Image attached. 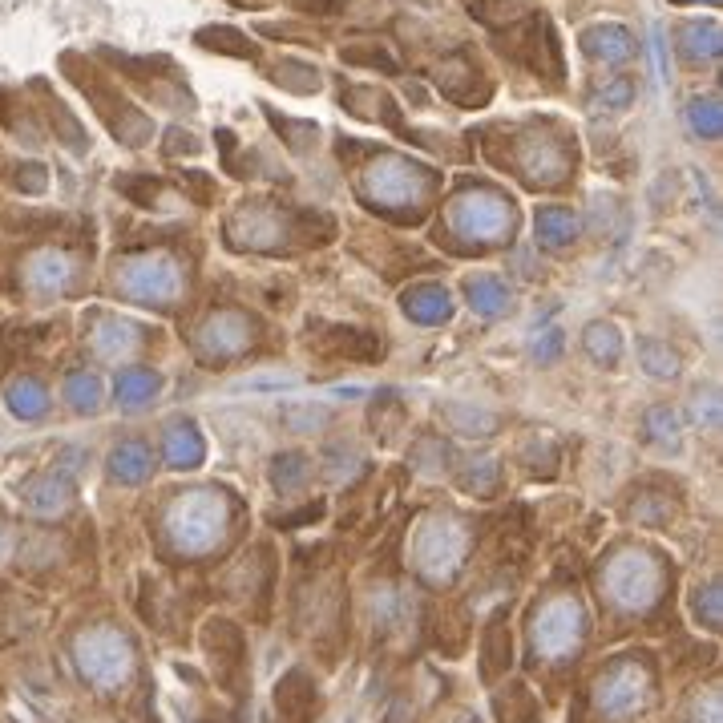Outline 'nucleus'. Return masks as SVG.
I'll use <instances>...</instances> for the list:
<instances>
[{"label": "nucleus", "instance_id": "1", "mask_svg": "<svg viewBox=\"0 0 723 723\" xmlns=\"http://www.w3.org/2000/svg\"><path fill=\"white\" fill-rule=\"evenodd\" d=\"M275 707H279V719L283 723H312L316 707H320V695L312 687L303 671H291L279 679V691H275Z\"/></svg>", "mask_w": 723, "mask_h": 723}, {"label": "nucleus", "instance_id": "2", "mask_svg": "<svg viewBox=\"0 0 723 723\" xmlns=\"http://www.w3.org/2000/svg\"><path fill=\"white\" fill-rule=\"evenodd\" d=\"M206 651L215 655V667H219V679L235 691L239 679H243V639L231 623H211L206 627Z\"/></svg>", "mask_w": 723, "mask_h": 723}, {"label": "nucleus", "instance_id": "3", "mask_svg": "<svg viewBox=\"0 0 723 723\" xmlns=\"http://www.w3.org/2000/svg\"><path fill=\"white\" fill-rule=\"evenodd\" d=\"M404 312L412 320H425V324L449 320V291L445 287H417V291H408Z\"/></svg>", "mask_w": 723, "mask_h": 723}, {"label": "nucleus", "instance_id": "4", "mask_svg": "<svg viewBox=\"0 0 723 723\" xmlns=\"http://www.w3.org/2000/svg\"><path fill=\"white\" fill-rule=\"evenodd\" d=\"M445 421H449L457 433H465V437H489V433L501 425L493 412L469 408V404H449V408H445Z\"/></svg>", "mask_w": 723, "mask_h": 723}, {"label": "nucleus", "instance_id": "5", "mask_svg": "<svg viewBox=\"0 0 723 723\" xmlns=\"http://www.w3.org/2000/svg\"><path fill=\"white\" fill-rule=\"evenodd\" d=\"M336 356H352V360H376L384 352V344L368 332H348V328H336L332 344H328Z\"/></svg>", "mask_w": 723, "mask_h": 723}, {"label": "nucleus", "instance_id": "6", "mask_svg": "<svg viewBox=\"0 0 723 723\" xmlns=\"http://www.w3.org/2000/svg\"><path fill=\"white\" fill-rule=\"evenodd\" d=\"M110 473L118 477V481H142L146 473H150V453L142 449V445H122V449H114V457H110Z\"/></svg>", "mask_w": 723, "mask_h": 723}, {"label": "nucleus", "instance_id": "7", "mask_svg": "<svg viewBox=\"0 0 723 723\" xmlns=\"http://www.w3.org/2000/svg\"><path fill=\"white\" fill-rule=\"evenodd\" d=\"M166 457H170V465H178V469H190V465L202 461V441H198L194 425H182V429H174V433L166 437Z\"/></svg>", "mask_w": 723, "mask_h": 723}, {"label": "nucleus", "instance_id": "8", "mask_svg": "<svg viewBox=\"0 0 723 723\" xmlns=\"http://www.w3.org/2000/svg\"><path fill=\"white\" fill-rule=\"evenodd\" d=\"M586 352H590L598 364H614L618 356H623L618 328H614V324H590V328H586Z\"/></svg>", "mask_w": 723, "mask_h": 723}, {"label": "nucleus", "instance_id": "9", "mask_svg": "<svg viewBox=\"0 0 723 723\" xmlns=\"http://www.w3.org/2000/svg\"><path fill=\"white\" fill-rule=\"evenodd\" d=\"M639 360H643V368H647L651 376H659V380L679 376V356H675L671 344H663V340H643V344H639Z\"/></svg>", "mask_w": 723, "mask_h": 723}, {"label": "nucleus", "instance_id": "10", "mask_svg": "<svg viewBox=\"0 0 723 723\" xmlns=\"http://www.w3.org/2000/svg\"><path fill=\"white\" fill-rule=\"evenodd\" d=\"M271 481H275L279 493H295V489L307 481V457H303V453H283V457H275Z\"/></svg>", "mask_w": 723, "mask_h": 723}, {"label": "nucleus", "instance_id": "11", "mask_svg": "<svg viewBox=\"0 0 723 723\" xmlns=\"http://www.w3.org/2000/svg\"><path fill=\"white\" fill-rule=\"evenodd\" d=\"M509 663V639H505V614H497L485 631V679H493Z\"/></svg>", "mask_w": 723, "mask_h": 723}, {"label": "nucleus", "instance_id": "12", "mask_svg": "<svg viewBox=\"0 0 723 723\" xmlns=\"http://www.w3.org/2000/svg\"><path fill=\"white\" fill-rule=\"evenodd\" d=\"M283 425L291 429V433H316V429H324L328 421H332V412L328 408H299V404H283Z\"/></svg>", "mask_w": 723, "mask_h": 723}, {"label": "nucleus", "instance_id": "13", "mask_svg": "<svg viewBox=\"0 0 723 723\" xmlns=\"http://www.w3.org/2000/svg\"><path fill=\"white\" fill-rule=\"evenodd\" d=\"M25 497H29L33 509H61V505L69 501V485L57 481V477H45V481H33V485L25 489Z\"/></svg>", "mask_w": 723, "mask_h": 723}, {"label": "nucleus", "instance_id": "14", "mask_svg": "<svg viewBox=\"0 0 723 723\" xmlns=\"http://www.w3.org/2000/svg\"><path fill=\"white\" fill-rule=\"evenodd\" d=\"M9 400H13V412L17 417H41L45 412V392L37 380H21L9 388Z\"/></svg>", "mask_w": 723, "mask_h": 723}, {"label": "nucleus", "instance_id": "15", "mask_svg": "<svg viewBox=\"0 0 723 723\" xmlns=\"http://www.w3.org/2000/svg\"><path fill=\"white\" fill-rule=\"evenodd\" d=\"M647 433H651V441H659L667 449H679V421H675L671 408L659 404V408L647 412Z\"/></svg>", "mask_w": 723, "mask_h": 723}, {"label": "nucleus", "instance_id": "16", "mask_svg": "<svg viewBox=\"0 0 723 723\" xmlns=\"http://www.w3.org/2000/svg\"><path fill=\"white\" fill-rule=\"evenodd\" d=\"M469 299H473V307H481L485 316H493V312H501V303H505V291H501V283L497 279H469Z\"/></svg>", "mask_w": 723, "mask_h": 723}, {"label": "nucleus", "instance_id": "17", "mask_svg": "<svg viewBox=\"0 0 723 723\" xmlns=\"http://www.w3.org/2000/svg\"><path fill=\"white\" fill-rule=\"evenodd\" d=\"M538 231H542L550 243H566V239H574L578 223H574V215H566V211H546V215L538 219Z\"/></svg>", "mask_w": 723, "mask_h": 723}, {"label": "nucleus", "instance_id": "18", "mask_svg": "<svg viewBox=\"0 0 723 723\" xmlns=\"http://www.w3.org/2000/svg\"><path fill=\"white\" fill-rule=\"evenodd\" d=\"M158 388V376L154 372H126L122 380H118V392H122V400H130V404H138L146 392H154Z\"/></svg>", "mask_w": 723, "mask_h": 723}, {"label": "nucleus", "instance_id": "19", "mask_svg": "<svg viewBox=\"0 0 723 723\" xmlns=\"http://www.w3.org/2000/svg\"><path fill=\"white\" fill-rule=\"evenodd\" d=\"M69 400L85 412V408H97V380H89V376H73L69 380Z\"/></svg>", "mask_w": 723, "mask_h": 723}, {"label": "nucleus", "instance_id": "20", "mask_svg": "<svg viewBox=\"0 0 723 723\" xmlns=\"http://www.w3.org/2000/svg\"><path fill=\"white\" fill-rule=\"evenodd\" d=\"M477 465H481V473H477V469H473V473H465V477H461V485H465L469 493H489V489H493V481H497V465H493V461H477Z\"/></svg>", "mask_w": 723, "mask_h": 723}, {"label": "nucleus", "instance_id": "21", "mask_svg": "<svg viewBox=\"0 0 723 723\" xmlns=\"http://www.w3.org/2000/svg\"><path fill=\"white\" fill-rule=\"evenodd\" d=\"M655 65H659V77L667 81V53H663V33L655 29Z\"/></svg>", "mask_w": 723, "mask_h": 723}]
</instances>
